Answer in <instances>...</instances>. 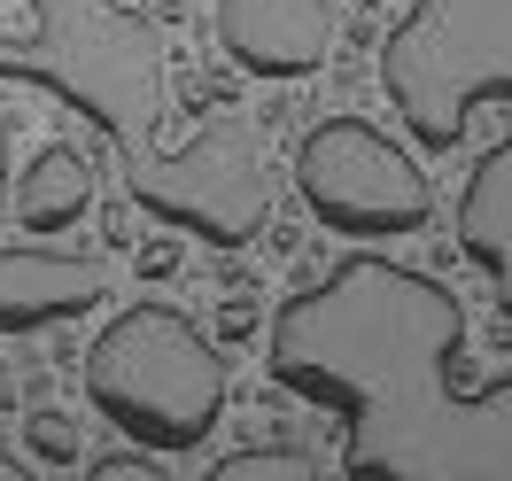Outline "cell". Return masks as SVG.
<instances>
[{
	"mask_svg": "<svg viewBox=\"0 0 512 481\" xmlns=\"http://www.w3.org/2000/svg\"><path fill=\"white\" fill-rule=\"evenodd\" d=\"M458 342L466 303L443 280L357 249L272 311L264 365L342 419V474L512 481V381L458 396Z\"/></svg>",
	"mask_w": 512,
	"mask_h": 481,
	"instance_id": "1",
	"label": "cell"
},
{
	"mask_svg": "<svg viewBox=\"0 0 512 481\" xmlns=\"http://www.w3.org/2000/svg\"><path fill=\"white\" fill-rule=\"evenodd\" d=\"M0 78L47 86L109 140L117 179L148 218L210 249H249L272 225V156L256 109H210L171 140V47L125 0H32V24L0 39Z\"/></svg>",
	"mask_w": 512,
	"mask_h": 481,
	"instance_id": "2",
	"label": "cell"
},
{
	"mask_svg": "<svg viewBox=\"0 0 512 481\" xmlns=\"http://www.w3.org/2000/svg\"><path fill=\"white\" fill-rule=\"evenodd\" d=\"M86 396H94V412L117 435H132L156 458H179V450H194L225 419L233 381H225L218 342L187 311H171V303L148 295V303H125L94 334V350H86Z\"/></svg>",
	"mask_w": 512,
	"mask_h": 481,
	"instance_id": "3",
	"label": "cell"
},
{
	"mask_svg": "<svg viewBox=\"0 0 512 481\" xmlns=\"http://www.w3.org/2000/svg\"><path fill=\"white\" fill-rule=\"evenodd\" d=\"M388 109L427 156H450L481 101L512 94V0H412L381 47Z\"/></svg>",
	"mask_w": 512,
	"mask_h": 481,
	"instance_id": "4",
	"label": "cell"
},
{
	"mask_svg": "<svg viewBox=\"0 0 512 481\" xmlns=\"http://www.w3.org/2000/svg\"><path fill=\"white\" fill-rule=\"evenodd\" d=\"M295 179H303V202L319 210V225L357 233V241H396V233L435 218L427 171L365 117H326V125L303 132Z\"/></svg>",
	"mask_w": 512,
	"mask_h": 481,
	"instance_id": "5",
	"label": "cell"
},
{
	"mask_svg": "<svg viewBox=\"0 0 512 481\" xmlns=\"http://www.w3.org/2000/svg\"><path fill=\"white\" fill-rule=\"evenodd\" d=\"M334 0H218V47L249 78H311L334 55Z\"/></svg>",
	"mask_w": 512,
	"mask_h": 481,
	"instance_id": "6",
	"label": "cell"
},
{
	"mask_svg": "<svg viewBox=\"0 0 512 481\" xmlns=\"http://www.w3.org/2000/svg\"><path fill=\"white\" fill-rule=\"evenodd\" d=\"M109 295V264L70 257V249H0V334H39V326L86 319Z\"/></svg>",
	"mask_w": 512,
	"mask_h": 481,
	"instance_id": "7",
	"label": "cell"
},
{
	"mask_svg": "<svg viewBox=\"0 0 512 481\" xmlns=\"http://www.w3.org/2000/svg\"><path fill=\"white\" fill-rule=\"evenodd\" d=\"M458 249L497 280V303L512 319V132L474 163V179L458 194Z\"/></svg>",
	"mask_w": 512,
	"mask_h": 481,
	"instance_id": "8",
	"label": "cell"
},
{
	"mask_svg": "<svg viewBox=\"0 0 512 481\" xmlns=\"http://www.w3.org/2000/svg\"><path fill=\"white\" fill-rule=\"evenodd\" d=\"M94 210V163L70 140H47L32 156V171L16 179V225L24 233H70V225Z\"/></svg>",
	"mask_w": 512,
	"mask_h": 481,
	"instance_id": "9",
	"label": "cell"
},
{
	"mask_svg": "<svg viewBox=\"0 0 512 481\" xmlns=\"http://www.w3.org/2000/svg\"><path fill=\"white\" fill-rule=\"evenodd\" d=\"M319 474V458L295 443H272V450H233L210 466V481H311Z\"/></svg>",
	"mask_w": 512,
	"mask_h": 481,
	"instance_id": "10",
	"label": "cell"
},
{
	"mask_svg": "<svg viewBox=\"0 0 512 481\" xmlns=\"http://www.w3.org/2000/svg\"><path fill=\"white\" fill-rule=\"evenodd\" d=\"M0 187H8V125H0Z\"/></svg>",
	"mask_w": 512,
	"mask_h": 481,
	"instance_id": "11",
	"label": "cell"
}]
</instances>
